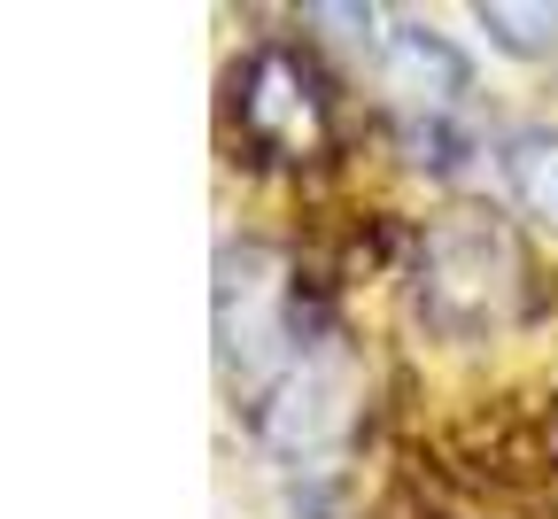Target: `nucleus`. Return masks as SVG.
I'll return each instance as SVG.
<instances>
[{"label":"nucleus","mask_w":558,"mask_h":519,"mask_svg":"<svg viewBox=\"0 0 558 519\" xmlns=\"http://www.w3.org/2000/svg\"><path fill=\"white\" fill-rule=\"evenodd\" d=\"M233 109H241V132L264 164H303L326 132V101L288 47H256L233 70Z\"/></svg>","instance_id":"obj_1"},{"label":"nucleus","mask_w":558,"mask_h":519,"mask_svg":"<svg viewBox=\"0 0 558 519\" xmlns=\"http://www.w3.org/2000/svg\"><path fill=\"white\" fill-rule=\"evenodd\" d=\"M512 271V249L505 233H488V226H442L427 241V311L442 326H481V318H497V294Z\"/></svg>","instance_id":"obj_2"},{"label":"nucleus","mask_w":558,"mask_h":519,"mask_svg":"<svg viewBox=\"0 0 558 519\" xmlns=\"http://www.w3.org/2000/svg\"><path fill=\"white\" fill-rule=\"evenodd\" d=\"M388 86L403 101H450V94H465V55L442 32L403 24V32H388Z\"/></svg>","instance_id":"obj_3"},{"label":"nucleus","mask_w":558,"mask_h":519,"mask_svg":"<svg viewBox=\"0 0 558 519\" xmlns=\"http://www.w3.org/2000/svg\"><path fill=\"white\" fill-rule=\"evenodd\" d=\"M505 186L527 217L558 226V132H512L505 140Z\"/></svg>","instance_id":"obj_4"},{"label":"nucleus","mask_w":558,"mask_h":519,"mask_svg":"<svg viewBox=\"0 0 558 519\" xmlns=\"http://www.w3.org/2000/svg\"><path fill=\"white\" fill-rule=\"evenodd\" d=\"M481 32L497 39L505 55L550 62L558 55V9H520V0H481Z\"/></svg>","instance_id":"obj_5"}]
</instances>
